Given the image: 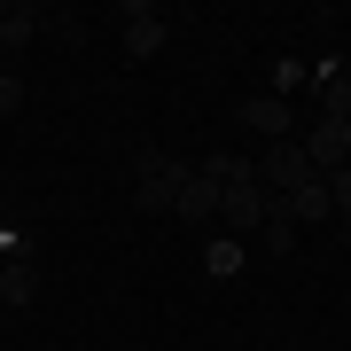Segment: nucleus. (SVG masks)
<instances>
[{"mask_svg": "<svg viewBox=\"0 0 351 351\" xmlns=\"http://www.w3.org/2000/svg\"><path fill=\"white\" fill-rule=\"evenodd\" d=\"M304 156H313V172L328 180V172H343L351 164V117H313V133L297 141Z\"/></svg>", "mask_w": 351, "mask_h": 351, "instance_id": "nucleus-4", "label": "nucleus"}, {"mask_svg": "<svg viewBox=\"0 0 351 351\" xmlns=\"http://www.w3.org/2000/svg\"><path fill=\"white\" fill-rule=\"evenodd\" d=\"M304 180H320V172H313V156H304L297 141H274V149L258 156V188L274 195V203H281V195H297Z\"/></svg>", "mask_w": 351, "mask_h": 351, "instance_id": "nucleus-3", "label": "nucleus"}, {"mask_svg": "<svg viewBox=\"0 0 351 351\" xmlns=\"http://www.w3.org/2000/svg\"><path fill=\"white\" fill-rule=\"evenodd\" d=\"M343 234H351V219H343Z\"/></svg>", "mask_w": 351, "mask_h": 351, "instance_id": "nucleus-15", "label": "nucleus"}, {"mask_svg": "<svg viewBox=\"0 0 351 351\" xmlns=\"http://www.w3.org/2000/svg\"><path fill=\"white\" fill-rule=\"evenodd\" d=\"M258 250H265V258H289V250H297V226L281 219V203H274V219L258 226Z\"/></svg>", "mask_w": 351, "mask_h": 351, "instance_id": "nucleus-12", "label": "nucleus"}, {"mask_svg": "<svg viewBox=\"0 0 351 351\" xmlns=\"http://www.w3.org/2000/svg\"><path fill=\"white\" fill-rule=\"evenodd\" d=\"M265 219H274V195H265L258 180H242V188L219 195V234H226V242H250Z\"/></svg>", "mask_w": 351, "mask_h": 351, "instance_id": "nucleus-2", "label": "nucleus"}, {"mask_svg": "<svg viewBox=\"0 0 351 351\" xmlns=\"http://www.w3.org/2000/svg\"><path fill=\"white\" fill-rule=\"evenodd\" d=\"M281 219H289V226H320V219H336V203H328V180H304L297 195H281Z\"/></svg>", "mask_w": 351, "mask_h": 351, "instance_id": "nucleus-7", "label": "nucleus"}, {"mask_svg": "<svg viewBox=\"0 0 351 351\" xmlns=\"http://www.w3.org/2000/svg\"><path fill=\"white\" fill-rule=\"evenodd\" d=\"M242 258H250V242H226V234L203 242V274H211V281H234V274H242Z\"/></svg>", "mask_w": 351, "mask_h": 351, "instance_id": "nucleus-10", "label": "nucleus"}, {"mask_svg": "<svg viewBox=\"0 0 351 351\" xmlns=\"http://www.w3.org/2000/svg\"><path fill=\"white\" fill-rule=\"evenodd\" d=\"M39 24H47V16H39L32 0H8V8H0V47H24Z\"/></svg>", "mask_w": 351, "mask_h": 351, "instance_id": "nucleus-11", "label": "nucleus"}, {"mask_svg": "<svg viewBox=\"0 0 351 351\" xmlns=\"http://www.w3.org/2000/svg\"><path fill=\"white\" fill-rule=\"evenodd\" d=\"M343 86H351V78H343Z\"/></svg>", "mask_w": 351, "mask_h": 351, "instance_id": "nucleus-16", "label": "nucleus"}, {"mask_svg": "<svg viewBox=\"0 0 351 351\" xmlns=\"http://www.w3.org/2000/svg\"><path fill=\"white\" fill-rule=\"evenodd\" d=\"M219 195H226V188H219L211 172H188V180H180V203H172V211H180V219H219Z\"/></svg>", "mask_w": 351, "mask_h": 351, "instance_id": "nucleus-9", "label": "nucleus"}, {"mask_svg": "<svg viewBox=\"0 0 351 351\" xmlns=\"http://www.w3.org/2000/svg\"><path fill=\"white\" fill-rule=\"evenodd\" d=\"M117 24H125V55H133V63H149V55L164 47V8H156V0H125Z\"/></svg>", "mask_w": 351, "mask_h": 351, "instance_id": "nucleus-5", "label": "nucleus"}, {"mask_svg": "<svg viewBox=\"0 0 351 351\" xmlns=\"http://www.w3.org/2000/svg\"><path fill=\"white\" fill-rule=\"evenodd\" d=\"M133 211H172L180 203V180L195 172V164H180L172 149H133Z\"/></svg>", "mask_w": 351, "mask_h": 351, "instance_id": "nucleus-1", "label": "nucleus"}, {"mask_svg": "<svg viewBox=\"0 0 351 351\" xmlns=\"http://www.w3.org/2000/svg\"><path fill=\"white\" fill-rule=\"evenodd\" d=\"M242 125H250V133H265V141H289L297 110H289V94H250V101H242Z\"/></svg>", "mask_w": 351, "mask_h": 351, "instance_id": "nucleus-6", "label": "nucleus"}, {"mask_svg": "<svg viewBox=\"0 0 351 351\" xmlns=\"http://www.w3.org/2000/svg\"><path fill=\"white\" fill-rule=\"evenodd\" d=\"M328 203H336V211L351 219V164H343V172H328Z\"/></svg>", "mask_w": 351, "mask_h": 351, "instance_id": "nucleus-14", "label": "nucleus"}, {"mask_svg": "<svg viewBox=\"0 0 351 351\" xmlns=\"http://www.w3.org/2000/svg\"><path fill=\"white\" fill-rule=\"evenodd\" d=\"M16 110H24V78L0 71V117H16Z\"/></svg>", "mask_w": 351, "mask_h": 351, "instance_id": "nucleus-13", "label": "nucleus"}, {"mask_svg": "<svg viewBox=\"0 0 351 351\" xmlns=\"http://www.w3.org/2000/svg\"><path fill=\"white\" fill-rule=\"evenodd\" d=\"M32 297H39V265H32V250H24V258H0V304H16V313H24Z\"/></svg>", "mask_w": 351, "mask_h": 351, "instance_id": "nucleus-8", "label": "nucleus"}]
</instances>
